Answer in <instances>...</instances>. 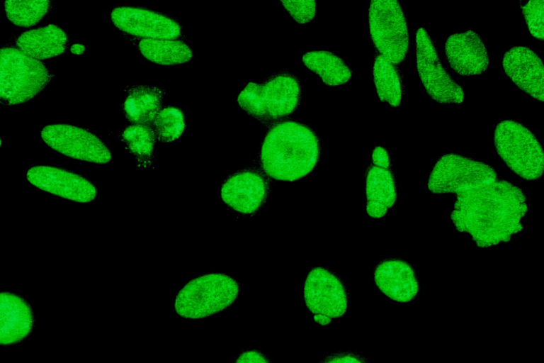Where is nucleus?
Instances as JSON below:
<instances>
[{
  "mask_svg": "<svg viewBox=\"0 0 544 363\" xmlns=\"http://www.w3.org/2000/svg\"><path fill=\"white\" fill-rule=\"evenodd\" d=\"M40 135L46 145L66 157L98 164L111 160L108 147L86 129L69 124H50L42 129Z\"/></svg>",
  "mask_w": 544,
  "mask_h": 363,
  "instance_id": "10",
  "label": "nucleus"
},
{
  "mask_svg": "<svg viewBox=\"0 0 544 363\" xmlns=\"http://www.w3.org/2000/svg\"><path fill=\"white\" fill-rule=\"evenodd\" d=\"M373 165L382 169H391V159L390 154L385 147L377 145L372 152Z\"/></svg>",
  "mask_w": 544,
  "mask_h": 363,
  "instance_id": "31",
  "label": "nucleus"
},
{
  "mask_svg": "<svg viewBox=\"0 0 544 363\" xmlns=\"http://www.w3.org/2000/svg\"><path fill=\"white\" fill-rule=\"evenodd\" d=\"M166 91L162 86L137 84L127 89L122 109L130 124L152 125L163 108Z\"/></svg>",
  "mask_w": 544,
  "mask_h": 363,
  "instance_id": "18",
  "label": "nucleus"
},
{
  "mask_svg": "<svg viewBox=\"0 0 544 363\" xmlns=\"http://www.w3.org/2000/svg\"><path fill=\"white\" fill-rule=\"evenodd\" d=\"M301 96L300 79L283 71L271 74L262 83L249 82L237 101L248 115L268 123L292 114L298 108Z\"/></svg>",
  "mask_w": 544,
  "mask_h": 363,
  "instance_id": "3",
  "label": "nucleus"
},
{
  "mask_svg": "<svg viewBox=\"0 0 544 363\" xmlns=\"http://www.w3.org/2000/svg\"><path fill=\"white\" fill-rule=\"evenodd\" d=\"M505 74L521 91L544 101V66L541 58L530 48L514 46L502 57Z\"/></svg>",
  "mask_w": 544,
  "mask_h": 363,
  "instance_id": "15",
  "label": "nucleus"
},
{
  "mask_svg": "<svg viewBox=\"0 0 544 363\" xmlns=\"http://www.w3.org/2000/svg\"><path fill=\"white\" fill-rule=\"evenodd\" d=\"M268 191V182L262 174L253 169H244L225 181L220 196L222 201L236 212L250 215L261 208Z\"/></svg>",
  "mask_w": 544,
  "mask_h": 363,
  "instance_id": "13",
  "label": "nucleus"
},
{
  "mask_svg": "<svg viewBox=\"0 0 544 363\" xmlns=\"http://www.w3.org/2000/svg\"><path fill=\"white\" fill-rule=\"evenodd\" d=\"M493 141L499 157L519 177L536 181L543 177L542 145L523 124L512 119L499 121L494 130Z\"/></svg>",
  "mask_w": 544,
  "mask_h": 363,
  "instance_id": "6",
  "label": "nucleus"
},
{
  "mask_svg": "<svg viewBox=\"0 0 544 363\" xmlns=\"http://www.w3.org/2000/svg\"><path fill=\"white\" fill-rule=\"evenodd\" d=\"M280 3L292 18L300 24L307 23L315 16L314 0H281Z\"/></svg>",
  "mask_w": 544,
  "mask_h": 363,
  "instance_id": "28",
  "label": "nucleus"
},
{
  "mask_svg": "<svg viewBox=\"0 0 544 363\" xmlns=\"http://www.w3.org/2000/svg\"><path fill=\"white\" fill-rule=\"evenodd\" d=\"M302 60L306 67L318 74L328 86L345 84L353 74L345 61L331 51L310 50L303 54Z\"/></svg>",
  "mask_w": 544,
  "mask_h": 363,
  "instance_id": "21",
  "label": "nucleus"
},
{
  "mask_svg": "<svg viewBox=\"0 0 544 363\" xmlns=\"http://www.w3.org/2000/svg\"><path fill=\"white\" fill-rule=\"evenodd\" d=\"M186 125L183 111L177 106H167L159 111L151 126L157 140L166 143L179 138Z\"/></svg>",
  "mask_w": 544,
  "mask_h": 363,
  "instance_id": "26",
  "label": "nucleus"
},
{
  "mask_svg": "<svg viewBox=\"0 0 544 363\" xmlns=\"http://www.w3.org/2000/svg\"><path fill=\"white\" fill-rule=\"evenodd\" d=\"M366 212L373 218L383 217L397 199V184L392 169L372 166L366 180Z\"/></svg>",
  "mask_w": 544,
  "mask_h": 363,
  "instance_id": "20",
  "label": "nucleus"
},
{
  "mask_svg": "<svg viewBox=\"0 0 544 363\" xmlns=\"http://www.w3.org/2000/svg\"><path fill=\"white\" fill-rule=\"evenodd\" d=\"M7 18L21 27L38 24L48 13L52 1L47 0H8L4 2Z\"/></svg>",
  "mask_w": 544,
  "mask_h": 363,
  "instance_id": "25",
  "label": "nucleus"
},
{
  "mask_svg": "<svg viewBox=\"0 0 544 363\" xmlns=\"http://www.w3.org/2000/svg\"><path fill=\"white\" fill-rule=\"evenodd\" d=\"M371 40L379 54L395 65L402 62L410 45L407 21L397 0H372L368 11Z\"/></svg>",
  "mask_w": 544,
  "mask_h": 363,
  "instance_id": "7",
  "label": "nucleus"
},
{
  "mask_svg": "<svg viewBox=\"0 0 544 363\" xmlns=\"http://www.w3.org/2000/svg\"><path fill=\"white\" fill-rule=\"evenodd\" d=\"M319 363H368L367 360L361 356L359 354L348 351V352H339L334 354H332L324 359H323Z\"/></svg>",
  "mask_w": 544,
  "mask_h": 363,
  "instance_id": "29",
  "label": "nucleus"
},
{
  "mask_svg": "<svg viewBox=\"0 0 544 363\" xmlns=\"http://www.w3.org/2000/svg\"><path fill=\"white\" fill-rule=\"evenodd\" d=\"M426 186L434 194L455 196L451 223L478 247L508 242L523 229L528 211L526 194L500 178L487 163L458 153L443 154L432 167Z\"/></svg>",
  "mask_w": 544,
  "mask_h": 363,
  "instance_id": "1",
  "label": "nucleus"
},
{
  "mask_svg": "<svg viewBox=\"0 0 544 363\" xmlns=\"http://www.w3.org/2000/svg\"><path fill=\"white\" fill-rule=\"evenodd\" d=\"M444 52L450 68L461 76L481 74L489 66L485 43L471 29L450 34L445 42Z\"/></svg>",
  "mask_w": 544,
  "mask_h": 363,
  "instance_id": "14",
  "label": "nucleus"
},
{
  "mask_svg": "<svg viewBox=\"0 0 544 363\" xmlns=\"http://www.w3.org/2000/svg\"><path fill=\"white\" fill-rule=\"evenodd\" d=\"M120 138L139 167L148 169L152 166L157 139L151 125L130 124L123 130Z\"/></svg>",
  "mask_w": 544,
  "mask_h": 363,
  "instance_id": "24",
  "label": "nucleus"
},
{
  "mask_svg": "<svg viewBox=\"0 0 544 363\" xmlns=\"http://www.w3.org/2000/svg\"><path fill=\"white\" fill-rule=\"evenodd\" d=\"M35 323L33 308L21 295L2 291L0 294V344L21 342L32 333Z\"/></svg>",
  "mask_w": 544,
  "mask_h": 363,
  "instance_id": "17",
  "label": "nucleus"
},
{
  "mask_svg": "<svg viewBox=\"0 0 544 363\" xmlns=\"http://www.w3.org/2000/svg\"><path fill=\"white\" fill-rule=\"evenodd\" d=\"M415 45L417 72L429 97L440 104H461L465 99L463 88L443 67L426 28L416 30Z\"/></svg>",
  "mask_w": 544,
  "mask_h": 363,
  "instance_id": "8",
  "label": "nucleus"
},
{
  "mask_svg": "<svg viewBox=\"0 0 544 363\" xmlns=\"http://www.w3.org/2000/svg\"><path fill=\"white\" fill-rule=\"evenodd\" d=\"M234 363H272L263 352L256 350L242 351Z\"/></svg>",
  "mask_w": 544,
  "mask_h": 363,
  "instance_id": "30",
  "label": "nucleus"
},
{
  "mask_svg": "<svg viewBox=\"0 0 544 363\" xmlns=\"http://www.w3.org/2000/svg\"><path fill=\"white\" fill-rule=\"evenodd\" d=\"M321 155L320 140L307 125L294 120L273 124L261 144L265 173L276 180L293 182L310 174Z\"/></svg>",
  "mask_w": 544,
  "mask_h": 363,
  "instance_id": "2",
  "label": "nucleus"
},
{
  "mask_svg": "<svg viewBox=\"0 0 544 363\" xmlns=\"http://www.w3.org/2000/svg\"><path fill=\"white\" fill-rule=\"evenodd\" d=\"M68 41L67 33L62 28L48 24L22 33L16 44L26 55L40 60L63 54Z\"/></svg>",
  "mask_w": 544,
  "mask_h": 363,
  "instance_id": "19",
  "label": "nucleus"
},
{
  "mask_svg": "<svg viewBox=\"0 0 544 363\" xmlns=\"http://www.w3.org/2000/svg\"><path fill=\"white\" fill-rule=\"evenodd\" d=\"M137 49L144 58L160 65L183 64L193 57V49L177 39H141Z\"/></svg>",
  "mask_w": 544,
  "mask_h": 363,
  "instance_id": "22",
  "label": "nucleus"
},
{
  "mask_svg": "<svg viewBox=\"0 0 544 363\" xmlns=\"http://www.w3.org/2000/svg\"><path fill=\"white\" fill-rule=\"evenodd\" d=\"M373 277L380 291L393 301L407 303L419 294L417 273L409 262L402 259L381 261L375 268Z\"/></svg>",
  "mask_w": 544,
  "mask_h": 363,
  "instance_id": "16",
  "label": "nucleus"
},
{
  "mask_svg": "<svg viewBox=\"0 0 544 363\" xmlns=\"http://www.w3.org/2000/svg\"><path fill=\"white\" fill-rule=\"evenodd\" d=\"M373 76L380 100L392 107L400 106L404 87L401 73L396 65L378 54L373 64Z\"/></svg>",
  "mask_w": 544,
  "mask_h": 363,
  "instance_id": "23",
  "label": "nucleus"
},
{
  "mask_svg": "<svg viewBox=\"0 0 544 363\" xmlns=\"http://www.w3.org/2000/svg\"><path fill=\"white\" fill-rule=\"evenodd\" d=\"M28 181L35 187L64 199L79 203L94 201L97 189L86 177L59 167L36 165L26 174Z\"/></svg>",
  "mask_w": 544,
  "mask_h": 363,
  "instance_id": "12",
  "label": "nucleus"
},
{
  "mask_svg": "<svg viewBox=\"0 0 544 363\" xmlns=\"http://www.w3.org/2000/svg\"><path fill=\"white\" fill-rule=\"evenodd\" d=\"M110 18L121 31L142 39H177L183 36L180 23L169 16L137 6H118Z\"/></svg>",
  "mask_w": 544,
  "mask_h": 363,
  "instance_id": "11",
  "label": "nucleus"
},
{
  "mask_svg": "<svg viewBox=\"0 0 544 363\" xmlns=\"http://www.w3.org/2000/svg\"><path fill=\"white\" fill-rule=\"evenodd\" d=\"M521 8L531 34L537 40L544 38V1H522Z\"/></svg>",
  "mask_w": 544,
  "mask_h": 363,
  "instance_id": "27",
  "label": "nucleus"
},
{
  "mask_svg": "<svg viewBox=\"0 0 544 363\" xmlns=\"http://www.w3.org/2000/svg\"><path fill=\"white\" fill-rule=\"evenodd\" d=\"M303 297L314 320L322 325L343 316L348 308V296L344 283L336 274L323 267H315L309 272L304 283Z\"/></svg>",
  "mask_w": 544,
  "mask_h": 363,
  "instance_id": "9",
  "label": "nucleus"
},
{
  "mask_svg": "<svg viewBox=\"0 0 544 363\" xmlns=\"http://www.w3.org/2000/svg\"><path fill=\"white\" fill-rule=\"evenodd\" d=\"M0 101L2 105L25 103L40 94L53 74L45 65L19 50L4 47L0 54Z\"/></svg>",
  "mask_w": 544,
  "mask_h": 363,
  "instance_id": "4",
  "label": "nucleus"
},
{
  "mask_svg": "<svg viewBox=\"0 0 544 363\" xmlns=\"http://www.w3.org/2000/svg\"><path fill=\"white\" fill-rule=\"evenodd\" d=\"M239 284L222 273H210L191 279L178 292L175 312L188 319H200L230 307L238 297Z\"/></svg>",
  "mask_w": 544,
  "mask_h": 363,
  "instance_id": "5",
  "label": "nucleus"
},
{
  "mask_svg": "<svg viewBox=\"0 0 544 363\" xmlns=\"http://www.w3.org/2000/svg\"><path fill=\"white\" fill-rule=\"evenodd\" d=\"M85 50V47L82 44H74L70 48V51L76 55L82 54Z\"/></svg>",
  "mask_w": 544,
  "mask_h": 363,
  "instance_id": "32",
  "label": "nucleus"
}]
</instances>
